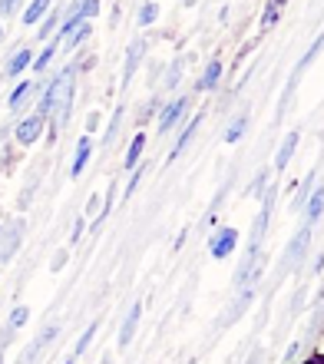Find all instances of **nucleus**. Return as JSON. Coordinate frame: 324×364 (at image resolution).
Here are the masks:
<instances>
[{"mask_svg":"<svg viewBox=\"0 0 324 364\" xmlns=\"http://www.w3.org/2000/svg\"><path fill=\"white\" fill-rule=\"evenodd\" d=\"M324 269V252H321V255H318V259H315V272H321Z\"/></svg>","mask_w":324,"mask_h":364,"instance_id":"58836bf2","label":"nucleus"},{"mask_svg":"<svg viewBox=\"0 0 324 364\" xmlns=\"http://www.w3.org/2000/svg\"><path fill=\"white\" fill-rule=\"evenodd\" d=\"M222 73H225V60L212 57L209 63H205V70H202V77L195 80V93H209V90H215L222 83Z\"/></svg>","mask_w":324,"mask_h":364,"instance_id":"6e6552de","label":"nucleus"},{"mask_svg":"<svg viewBox=\"0 0 324 364\" xmlns=\"http://www.w3.org/2000/svg\"><path fill=\"white\" fill-rule=\"evenodd\" d=\"M30 63H33V50H30V47H17L7 57V63H4V77H7V80H20L30 70Z\"/></svg>","mask_w":324,"mask_h":364,"instance_id":"0eeeda50","label":"nucleus"},{"mask_svg":"<svg viewBox=\"0 0 324 364\" xmlns=\"http://www.w3.org/2000/svg\"><path fill=\"white\" fill-rule=\"evenodd\" d=\"M50 7H53V0H30L27 7H23V14H20V23L23 27H37L40 20L50 14Z\"/></svg>","mask_w":324,"mask_h":364,"instance_id":"dca6fc26","label":"nucleus"},{"mask_svg":"<svg viewBox=\"0 0 324 364\" xmlns=\"http://www.w3.org/2000/svg\"><path fill=\"white\" fill-rule=\"evenodd\" d=\"M298 143H301V133H298V129H291V133L281 139V146H278V159H275V173H285L288 166H291Z\"/></svg>","mask_w":324,"mask_h":364,"instance_id":"f8f14e48","label":"nucleus"},{"mask_svg":"<svg viewBox=\"0 0 324 364\" xmlns=\"http://www.w3.org/2000/svg\"><path fill=\"white\" fill-rule=\"evenodd\" d=\"M83 229H86V219L80 215V219L73 222V229H70V245H77V242L83 239Z\"/></svg>","mask_w":324,"mask_h":364,"instance_id":"f704fd0d","label":"nucleus"},{"mask_svg":"<svg viewBox=\"0 0 324 364\" xmlns=\"http://www.w3.org/2000/svg\"><path fill=\"white\" fill-rule=\"evenodd\" d=\"M185 113H189V96H172L169 103H162L159 113H156V129H159V136H169L172 129L182 123Z\"/></svg>","mask_w":324,"mask_h":364,"instance_id":"f257e3e1","label":"nucleus"},{"mask_svg":"<svg viewBox=\"0 0 324 364\" xmlns=\"http://www.w3.org/2000/svg\"><path fill=\"white\" fill-rule=\"evenodd\" d=\"M37 93H40V83H37V80H20L17 87L10 90L7 109H10V113H20V109H23V106H27Z\"/></svg>","mask_w":324,"mask_h":364,"instance_id":"1a4fd4ad","label":"nucleus"},{"mask_svg":"<svg viewBox=\"0 0 324 364\" xmlns=\"http://www.w3.org/2000/svg\"><path fill=\"white\" fill-rule=\"evenodd\" d=\"M159 17H162V7L156 0H146L143 7H139V14H136V23L146 30V27H153V23H159Z\"/></svg>","mask_w":324,"mask_h":364,"instance_id":"5701e85b","label":"nucleus"},{"mask_svg":"<svg viewBox=\"0 0 324 364\" xmlns=\"http://www.w3.org/2000/svg\"><path fill=\"white\" fill-rule=\"evenodd\" d=\"M99 212H103V202H99V196H90V199H86V212H83V219H99Z\"/></svg>","mask_w":324,"mask_h":364,"instance_id":"c756f323","label":"nucleus"},{"mask_svg":"<svg viewBox=\"0 0 324 364\" xmlns=\"http://www.w3.org/2000/svg\"><path fill=\"white\" fill-rule=\"evenodd\" d=\"M146 50H149V43H146L143 37H136L129 47H126V67H123V87H129L136 77V70H139V60L146 57Z\"/></svg>","mask_w":324,"mask_h":364,"instance_id":"9d476101","label":"nucleus"},{"mask_svg":"<svg viewBox=\"0 0 324 364\" xmlns=\"http://www.w3.org/2000/svg\"><path fill=\"white\" fill-rule=\"evenodd\" d=\"M245 129H248V113H239V116H235V119L229 123V129L222 133V143H229V146L242 143V136H245Z\"/></svg>","mask_w":324,"mask_h":364,"instance_id":"4be33fe9","label":"nucleus"},{"mask_svg":"<svg viewBox=\"0 0 324 364\" xmlns=\"http://www.w3.org/2000/svg\"><path fill=\"white\" fill-rule=\"evenodd\" d=\"M139 321H143V301H133V308L126 311L123 325H119V338H116V345H119V348H129V345H133Z\"/></svg>","mask_w":324,"mask_h":364,"instance_id":"423d86ee","label":"nucleus"},{"mask_svg":"<svg viewBox=\"0 0 324 364\" xmlns=\"http://www.w3.org/2000/svg\"><path fill=\"white\" fill-rule=\"evenodd\" d=\"M308 364H324V358H315V361H308Z\"/></svg>","mask_w":324,"mask_h":364,"instance_id":"a19ab883","label":"nucleus"},{"mask_svg":"<svg viewBox=\"0 0 324 364\" xmlns=\"http://www.w3.org/2000/svg\"><path fill=\"white\" fill-rule=\"evenodd\" d=\"M288 0H268L265 10H261V20H258V27H261V33H268V30L275 27L278 20H281V10H285Z\"/></svg>","mask_w":324,"mask_h":364,"instance_id":"412c9836","label":"nucleus"},{"mask_svg":"<svg viewBox=\"0 0 324 364\" xmlns=\"http://www.w3.org/2000/svg\"><path fill=\"white\" fill-rule=\"evenodd\" d=\"M30 321V308L27 305H14V311H10L7 318V328H14V331H20V328Z\"/></svg>","mask_w":324,"mask_h":364,"instance_id":"393cba45","label":"nucleus"},{"mask_svg":"<svg viewBox=\"0 0 324 364\" xmlns=\"http://www.w3.org/2000/svg\"><path fill=\"white\" fill-rule=\"evenodd\" d=\"M20 7H23V0H0V20L14 17V14H17Z\"/></svg>","mask_w":324,"mask_h":364,"instance_id":"473e14b6","label":"nucleus"},{"mask_svg":"<svg viewBox=\"0 0 324 364\" xmlns=\"http://www.w3.org/2000/svg\"><path fill=\"white\" fill-rule=\"evenodd\" d=\"M321 215H324V182H318L305 202V225H315Z\"/></svg>","mask_w":324,"mask_h":364,"instance_id":"2eb2a0df","label":"nucleus"},{"mask_svg":"<svg viewBox=\"0 0 324 364\" xmlns=\"http://www.w3.org/2000/svg\"><path fill=\"white\" fill-rule=\"evenodd\" d=\"M0 229H4V222H0Z\"/></svg>","mask_w":324,"mask_h":364,"instance_id":"c03bdc74","label":"nucleus"},{"mask_svg":"<svg viewBox=\"0 0 324 364\" xmlns=\"http://www.w3.org/2000/svg\"><path fill=\"white\" fill-rule=\"evenodd\" d=\"M93 338H96V321L90 328H86L83 335H80V341H77V348H73V358H80V355H86V348L93 345Z\"/></svg>","mask_w":324,"mask_h":364,"instance_id":"cd10ccee","label":"nucleus"},{"mask_svg":"<svg viewBox=\"0 0 324 364\" xmlns=\"http://www.w3.org/2000/svg\"><path fill=\"white\" fill-rule=\"evenodd\" d=\"M311 189H315V173L308 176V179L301 182V189L295 192V209H298V212L305 209V202H308V196H311Z\"/></svg>","mask_w":324,"mask_h":364,"instance_id":"bb28decb","label":"nucleus"},{"mask_svg":"<svg viewBox=\"0 0 324 364\" xmlns=\"http://www.w3.org/2000/svg\"><path fill=\"white\" fill-rule=\"evenodd\" d=\"M63 364H77V358H73V355H70V358H67V361H63Z\"/></svg>","mask_w":324,"mask_h":364,"instance_id":"ea45409f","label":"nucleus"},{"mask_svg":"<svg viewBox=\"0 0 324 364\" xmlns=\"http://www.w3.org/2000/svg\"><path fill=\"white\" fill-rule=\"evenodd\" d=\"M199 126H202V113H195L189 119V123L182 126V133H179V139H176V146H172V153H169V163H176L182 153H185V146L192 143V136L199 133Z\"/></svg>","mask_w":324,"mask_h":364,"instance_id":"4468645a","label":"nucleus"},{"mask_svg":"<svg viewBox=\"0 0 324 364\" xmlns=\"http://www.w3.org/2000/svg\"><path fill=\"white\" fill-rule=\"evenodd\" d=\"M63 10H67V7H50V14L40 20V27H37V40H40V43H47V40L57 37V27H60V20H63Z\"/></svg>","mask_w":324,"mask_h":364,"instance_id":"f3484780","label":"nucleus"},{"mask_svg":"<svg viewBox=\"0 0 324 364\" xmlns=\"http://www.w3.org/2000/svg\"><path fill=\"white\" fill-rule=\"evenodd\" d=\"M298 351H301V341H295V345H291V351H288V358H285V361L291 364V361H295V358H298Z\"/></svg>","mask_w":324,"mask_h":364,"instance_id":"4c0bfd02","label":"nucleus"},{"mask_svg":"<svg viewBox=\"0 0 324 364\" xmlns=\"http://www.w3.org/2000/svg\"><path fill=\"white\" fill-rule=\"evenodd\" d=\"M235 249H239V229L235 225H222V229L212 232L209 239V255L215 262H225L235 255Z\"/></svg>","mask_w":324,"mask_h":364,"instance_id":"7ed1b4c3","label":"nucleus"},{"mask_svg":"<svg viewBox=\"0 0 324 364\" xmlns=\"http://www.w3.org/2000/svg\"><path fill=\"white\" fill-rule=\"evenodd\" d=\"M67 262H70V252L67 249H57L53 252V259H50V272L57 275V272H63L67 269Z\"/></svg>","mask_w":324,"mask_h":364,"instance_id":"7c9ffc66","label":"nucleus"},{"mask_svg":"<svg viewBox=\"0 0 324 364\" xmlns=\"http://www.w3.org/2000/svg\"><path fill=\"white\" fill-rule=\"evenodd\" d=\"M90 159H93V136H80L77 139V149H73V163H70V176L73 179H80L83 176V169L90 166Z\"/></svg>","mask_w":324,"mask_h":364,"instance_id":"9b49d317","label":"nucleus"},{"mask_svg":"<svg viewBox=\"0 0 324 364\" xmlns=\"http://www.w3.org/2000/svg\"><path fill=\"white\" fill-rule=\"evenodd\" d=\"M20 242H23V222L20 219L0 229V265H10V262H14Z\"/></svg>","mask_w":324,"mask_h":364,"instance_id":"39448f33","label":"nucleus"},{"mask_svg":"<svg viewBox=\"0 0 324 364\" xmlns=\"http://www.w3.org/2000/svg\"><path fill=\"white\" fill-rule=\"evenodd\" d=\"M57 53H60V40L53 37V40H47V43H43V50H40L37 57H33L30 70H33V73H47L50 63H53V57H57Z\"/></svg>","mask_w":324,"mask_h":364,"instance_id":"a211bd4d","label":"nucleus"},{"mask_svg":"<svg viewBox=\"0 0 324 364\" xmlns=\"http://www.w3.org/2000/svg\"><path fill=\"white\" fill-rule=\"evenodd\" d=\"M96 129H99V109H90V116H86V136H93Z\"/></svg>","mask_w":324,"mask_h":364,"instance_id":"c9c22d12","label":"nucleus"},{"mask_svg":"<svg viewBox=\"0 0 324 364\" xmlns=\"http://www.w3.org/2000/svg\"><path fill=\"white\" fill-rule=\"evenodd\" d=\"M179 77H182V63L176 60V63H172V70H169V77H166V90H176V87H179Z\"/></svg>","mask_w":324,"mask_h":364,"instance_id":"72a5a7b5","label":"nucleus"},{"mask_svg":"<svg viewBox=\"0 0 324 364\" xmlns=\"http://www.w3.org/2000/svg\"><path fill=\"white\" fill-rule=\"evenodd\" d=\"M57 335H60V325H47V328H43V331H40V338H37V341H33V345H37L40 351H43V348H50V345H53V338H57Z\"/></svg>","mask_w":324,"mask_h":364,"instance_id":"c85d7f7f","label":"nucleus"},{"mask_svg":"<svg viewBox=\"0 0 324 364\" xmlns=\"http://www.w3.org/2000/svg\"><path fill=\"white\" fill-rule=\"evenodd\" d=\"M90 33H93V20H80L77 27L70 30L67 37L60 40V50H67V53H73V50H80L90 40Z\"/></svg>","mask_w":324,"mask_h":364,"instance_id":"ddd939ff","label":"nucleus"},{"mask_svg":"<svg viewBox=\"0 0 324 364\" xmlns=\"http://www.w3.org/2000/svg\"><path fill=\"white\" fill-rule=\"evenodd\" d=\"M308 249H311V225H301V229L295 232V239L288 242L285 259H281V272H295V269H301V262H305Z\"/></svg>","mask_w":324,"mask_h":364,"instance_id":"f03ea898","label":"nucleus"},{"mask_svg":"<svg viewBox=\"0 0 324 364\" xmlns=\"http://www.w3.org/2000/svg\"><path fill=\"white\" fill-rule=\"evenodd\" d=\"M143 176H146V166H136L133 176H129V182H126V199H129V196H133V192L139 189V182H143Z\"/></svg>","mask_w":324,"mask_h":364,"instance_id":"2f4dec72","label":"nucleus"},{"mask_svg":"<svg viewBox=\"0 0 324 364\" xmlns=\"http://www.w3.org/2000/svg\"><path fill=\"white\" fill-rule=\"evenodd\" d=\"M14 335H17L14 328H7V325L0 328V351H7V348H10V341H14Z\"/></svg>","mask_w":324,"mask_h":364,"instance_id":"e433bc0d","label":"nucleus"},{"mask_svg":"<svg viewBox=\"0 0 324 364\" xmlns=\"http://www.w3.org/2000/svg\"><path fill=\"white\" fill-rule=\"evenodd\" d=\"M268 179H271V169H258V176L255 179H252V186H248V196H252V199H265V192L271 189V186H268Z\"/></svg>","mask_w":324,"mask_h":364,"instance_id":"b1692460","label":"nucleus"},{"mask_svg":"<svg viewBox=\"0 0 324 364\" xmlns=\"http://www.w3.org/2000/svg\"><path fill=\"white\" fill-rule=\"evenodd\" d=\"M143 153H146V133H136L133 139H129V149H126V156H123V166L133 173L136 166L143 163Z\"/></svg>","mask_w":324,"mask_h":364,"instance_id":"6ab92c4d","label":"nucleus"},{"mask_svg":"<svg viewBox=\"0 0 324 364\" xmlns=\"http://www.w3.org/2000/svg\"><path fill=\"white\" fill-rule=\"evenodd\" d=\"M119 126H123V106H116L113 119H109V126H106V136H103V146H109L116 139V133H119Z\"/></svg>","mask_w":324,"mask_h":364,"instance_id":"a878e982","label":"nucleus"},{"mask_svg":"<svg viewBox=\"0 0 324 364\" xmlns=\"http://www.w3.org/2000/svg\"><path fill=\"white\" fill-rule=\"evenodd\" d=\"M321 50H324V30H321V33H318V37H315V43L308 47V53H305V57H301V60H298V63H295V73H291V77H295V80H301V73H305V70L311 67V63H315L318 57H321Z\"/></svg>","mask_w":324,"mask_h":364,"instance_id":"aec40b11","label":"nucleus"},{"mask_svg":"<svg viewBox=\"0 0 324 364\" xmlns=\"http://www.w3.org/2000/svg\"><path fill=\"white\" fill-rule=\"evenodd\" d=\"M0 364H4V351H0Z\"/></svg>","mask_w":324,"mask_h":364,"instance_id":"37998d69","label":"nucleus"},{"mask_svg":"<svg viewBox=\"0 0 324 364\" xmlns=\"http://www.w3.org/2000/svg\"><path fill=\"white\" fill-rule=\"evenodd\" d=\"M0 43H4V23H0Z\"/></svg>","mask_w":324,"mask_h":364,"instance_id":"79ce46f5","label":"nucleus"},{"mask_svg":"<svg viewBox=\"0 0 324 364\" xmlns=\"http://www.w3.org/2000/svg\"><path fill=\"white\" fill-rule=\"evenodd\" d=\"M43 133H47V119L37 113H27L23 119H17V126H14V139H17V146H33L43 139Z\"/></svg>","mask_w":324,"mask_h":364,"instance_id":"20e7f679","label":"nucleus"}]
</instances>
